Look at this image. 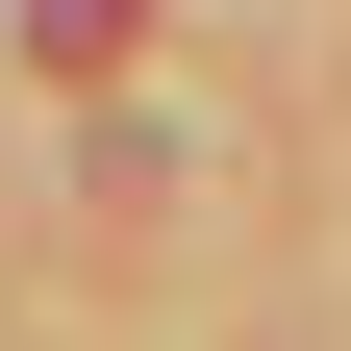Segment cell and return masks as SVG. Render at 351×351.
<instances>
[{"label": "cell", "mask_w": 351, "mask_h": 351, "mask_svg": "<svg viewBox=\"0 0 351 351\" xmlns=\"http://www.w3.org/2000/svg\"><path fill=\"white\" fill-rule=\"evenodd\" d=\"M25 51H51V75H125V51H151V0H25Z\"/></svg>", "instance_id": "cell-1"}]
</instances>
